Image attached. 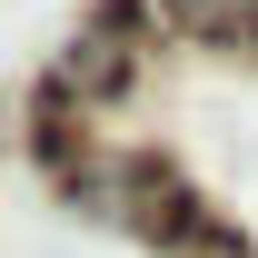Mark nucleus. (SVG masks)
<instances>
[{
	"label": "nucleus",
	"mask_w": 258,
	"mask_h": 258,
	"mask_svg": "<svg viewBox=\"0 0 258 258\" xmlns=\"http://www.w3.org/2000/svg\"><path fill=\"white\" fill-rule=\"evenodd\" d=\"M159 20L209 50H238V40H258V0H159Z\"/></svg>",
	"instance_id": "1"
}]
</instances>
